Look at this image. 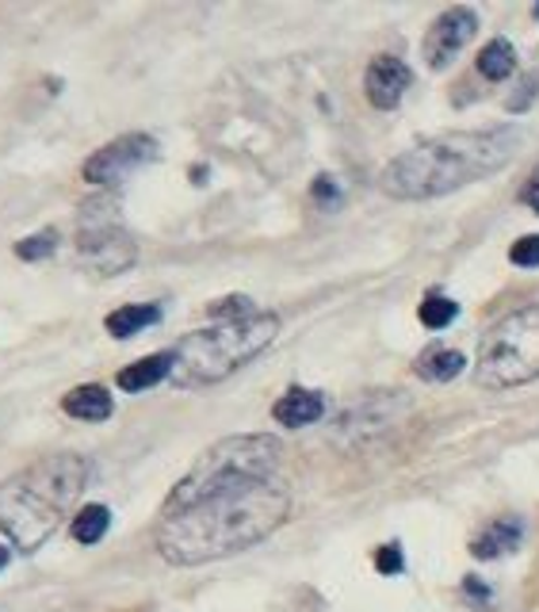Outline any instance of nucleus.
<instances>
[{"instance_id":"nucleus-11","label":"nucleus","mask_w":539,"mask_h":612,"mask_svg":"<svg viewBox=\"0 0 539 612\" xmlns=\"http://www.w3.org/2000/svg\"><path fill=\"white\" fill-rule=\"evenodd\" d=\"M520 540H524L520 517H498L470 540V555H475L478 563H493V559H501V555H513V551L520 548Z\"/></svg>"},{"instance_id":"nucleus-14","label":"nucleus","mask_w":539,"mask_h":612,"mask_svg":"<svg viewBox=\"0 0 539 612\" xmlns=\"http://www.w3.org/2000/svg\"><path fill=\"white\" fill-rule=\"evenodd\" d=\"M164 379H172V353L142 356L138 364L119 371L115 383H119V391H126V394H142V391H149V387L164 383Z\"/></svg>"},{"instance_id":"nucleus-27","label":"nucleus","mask_w":539,"mask_h":612,"mask_svg":"<svg viewBox=\"0 0 539 612\" xmlns=\"http://www.w3.org/2000/svg\"><path fill=\"white\" fill-rule=\"evenodd\" d=\"M9 563H12V548H9V543H0V571H4Z\"/></svg>"},{"instance_id":"nucleus-23","label":"nucleus","mask_w":539,"mask_h":612,"mask_svg":"<svg viewBox=\"0 0 539 612\" xmlns=\"http://www.w3.org/2000/svg\"><path fill=\"white\" fill-rule=\"evenodd\" d=\"M310 196H314V204L329 207V211L341 204V188H336L333 176H318V181H314V188H310Z\"/></svg>"},{"instance_id":"nucleus-15","label":"nucleus","mask_w":539,"mask_h":612,"mask_svg":"<svg viewBox=\"0 0 539 612\" xmlns=\"http://www.w3.org/2000/svg\"><path fill=\"white\" fill-rule=\"evenodd\" d=\"M157 322H161V306L157 303H134V306H119V310H111L103 326H108V333L115 341H126V338H134V333L157 326Z\"/></svg>"},{"instance_id":"nucleus-12","label":"nucleus","mask_w":539,"mask_h":612,"mask_svg":"<svg viewBox=\"0 0 539 612\" xmlns=\"http://www.w3.org/2000/svg\"><path fill=\"white\" fill-rule=\"evenodd\" d=\"M272 417L287 429H303L326 417V399L321 391H303V387H291L287 394H280V402L272 406Z\"/></svg>"},{"instance_id":"nucleus-4","label":"nucleus","mask_w":539,"mask_h":612,"mask_svg":"<svg viewBox=\"0 0 539 612\" xmlns=\"http://www.w3.org/2000/svg\"><path fill=\"white\" fill-rule=\"evenodd\" d=\"M280 315L257 310V315L215 322L180 338L172 353V383L176 387H211L230 379L237 368L257 360L275 338H280Z\"/></svg>"},{"instance_id":"nucleus-19","label":"nucleus","mask_w":539,"mask_h":612,"mask_svg":"<svg viewBox=\"0 0 539 612\" xmlns=\"http://www.w3.org/2000/svg\"><path fill=\"white\" fill-rule=\"evenodd\" d=\"M417 315H421V322L429 326V330H444V326H452L455 315H460V303L448 298V295H440V291H432V295H425V303H421Z\"/></svg>"},{"instance_id":"nucleus-7","label":"nucleus","mask_w":539,"mask_h":612,"mask_svg":"<svg viewBox=\"0 0 539 612\" xmlns=\"http://www.w3.org/2000/svg\"><path fill=\"white\" fill-rule=\"evenodd\" d=\"M77 253L81 265H88L96 276H119L138 260V245H134V237L119 222L115 204L93 199V204L81 207Z\"/></svg>"},{"instance_id":"nucleus-17","label":"nucleus","mask_w":539,"mask_h":612,"mask_svg":"<svg viewBox=\"0 0 539 612\" xmlns=\"http://www.w3.org/2000/svg\"><path fill=\"white\" fill-rule=\"evenodd\" d=\"M463 353H455V348H429V353L417 360V376L429 379V383H448V379H455L463 371Z\"/></svg>"},{"instance_id":"nucleus-26","label":"nucleus","mask_w":539,"mask_h":612,"mask_svg":"<svg viewBox=\"0 0 539 612\" xmlns=\"http://www.w3.org/2000/svg\"><path fill=\"white\" fill-rule=\"evenodd\" d=\"M524 204H528L531 211L539 215V173L531 176V184H528V188H524Z\"/></svg>"},{"instance_id":"nucleus-3","label":"nucleus","mask_w":539,"mask_h":612,"mask_svg":"<svg viewBox=\"0 0 539 612\" xmlns=\"http://www.w3.org/2000/svg\"><path fill=\"white\" fill-rule=\"evenodd\" d=\"M85 455L54 452L0 482V536L16 551H39L88 487Z\"/></svg>"},{"instance_id":"nucleus-18","label":"nucleus","mask_w":539,"mask_h":612,"mask_svg":"<svg viewBox=\"0 0 539 612\" xmlns=\"http://www.w3.org/2000/svg\"><path fill=\"white\" fill-rule=\"evenodd\" d=\"M516 70V50L509 39H493L482 47V54H478V73H482L486 81H505L513 77Z\"/></svg>"},{"instance_id":"nucleus-25","label":"nucleus","mask_w":539,"mask_h":612,"mask_svg":"<svg viewBox=\"0 0 539 612\" xmlns=\"http://www.w3.org/2000/svg\"><path fill=\"white\" fill-rule=\"evenodd\" d=\"M536 93H539V77H536V73H528V77L520 81V93H516V96H509V100H505V108H509V111H524L531 100H536Z\"/></svg>"},{"instance_id":"nucleus-24","label":"nucleus","mask_w":539,"mask_h":612,"mask_svg":"<svg viewBox=\"0 0 539 612\" xmlns=\"http://www.w3.org/2000/svg\"><path fill=\"white\" fill-rule=\"evenodd\" d=\"M463 593H467V601L475 604V609H490V604H493V589L482 586L475 574H467V578H463Z\"/></svg>"},{"instance_id":"nucleus-6","label":"nucleus","mask_w":539,"mask_h":612,"mask_svg":"<svg viewBox=\"0 0 539 612\" xmlns=\"http://www.w3.org/2000/svg\"><path fill=\"white\" fill-rule=\"evenodd\" d=\"M478 383L490 391H513L539 379V303H528L501 322L478 345Z\"/></svg>"},{"instance_id":"nucleus-22","label":"nucleus","mask_w":539,"mask_h":612,"mask_svg":"<svg viewBox=\"0 0 539 612\" xmlns=\"http://www.w3.org/2000/svg\"><path fill=\"white\" fill-rule=\"evenodd\" d=\"M509 260L520 268H539V234H528L509 249Z\"/></svg>"},{"instance_id":"nucleus-21","label":"nucleus","mask_w":539,"mask_h":612,"mask_svg":"<svg viewBox=\"0 0 539 612\" xmlns=\"http://www.w3.org/2000/svg\"><path fill=\"white\" fill-rule=\"evenodd\" d=\"M376 571L387 574V578H394V574L406 571V555H402L399 543H383V548L376 551Z\"/></svg>"},{"instance_id":"nucleus-16","label":"nucleus","mask_w":539,"mask_h":612,"mask_svg":"<svg viewBox=\"0 0 539 612\" xmlns=\"http://www.w3.org/2000/svg\"><path fill=\"white\" fill-rule=\"evenodd\" d=\"M108 528H111V510L108 505H100V502H93V505H81L77 513H73V540L77 543H85V548H93V543H100L103 536H108Z\"/></svg>"},{"instance_id":"nucleus-8","label":"nucleus","mask_w":539,"mask_h":612,"mask_svg":"<svg viewBox=\"0 0 539 612\" xmlns=\"http://www.w3.org/2000/svg\"><path fill=\"white\" fill-rule=\"evenodd\" d=\"M154 158H157V138L154 134L134 131V134H119V138H111L108 146L96 149L81 173H85V181L96 184V188H115V184H123L126 176L146 169Z\"/></svg>"},{"instance_id":"nucleus-5","label":"nucleus","mask_w":539,"mask_h":612,"mask_svg":"<svg viewBox=\"0 0 539 612\" xmlns=\"http://www.w3.org/2000/svg\"><path fill=\"white\" fill-rule=\"evenodd\" d=\"M283 464V444L268 432H242V437H226L211 444L199 455L192 472L172 487L164 498V510H184V505L199 502V498L215 494V490L242 487V482H260V479H280Z\"/></svg>"},{"instance_id":"nucleus-13","label":"nucleus","mask_w":539,"mask_h":612,"mask_svg":"<svg viewBox=\"0 0 539 612\" xmlns=\"http://www.w3.org/2000/svg\"><path fill=\"white\" fill-rule=\"evenodd\" d=\"M62 409L70 417H77V421H108L111 414H115V399H111L108 387L100 383H85V387H73L70 394L62 399Z\"/></svg>"},{"instance_id":"nucleus-2","label":"nucleus","mask_w":539,"mask_h":612,"mask_svg":"<svg viewBox=\"0 0 539 612\" xmlns=\"http://www.w3.org/2000/svg\"><path fill=\"white\" fill-rule=\"evenodd\" d=\"M524 134L516 126H486V131H448L437 138L417 142L399 154L379 173V188L391 199H440L486 176L501 173L520 154Z\"/></svg>"},{"instance_id":"nucleus-9","label":"nucleus","mask_w":539,"mask_h":612,"mask_svg":"<svg viewBox=\"0 0 539 612\" xmlns=\"http://www.w3.org/2000/svg\"><path fill=\"white\" fill-rule=\"evenodd\" d=\"M475 32H478V16L467 4H455V9L440 12L421 42L425 62H429L432 70H448V65L455 62V54L475 39Z\"/></svg>"},{"instance_id":"nucleus-20","label":"nucleus","mask_w":539,"mask_h":612,"mask_svg":"<svg viewBox=\"0 0 539 612\" xmlns=\"http://www.w3.org/2000/svg\"><path fill=\"white\" fill-rule=\"evenodd\" d=\"M54 249H58V230H42V234H32V237H24V242H16V257L20 260H47V257H54Z\"/></svg>"},{"instance_id":"nucleus-10","label":"nucleus","mask_w":539,"mask_h":612,"mask_svg":"<svg viewBox=\"0 0 539 612\" xmlns=\"http://www.w3.org/2000/svg\"><path fill=\"white\" fill-rule=\"evenodd\" d=\"M409 81H414V73H409V65L402 62V58L376 54L368 65V73H364V93H368L371 108L394 111L402 103V96H406Z\"/></svg>"},{"instance_id":"nucleus-1","label":"nucleus","mask_w":539,"mask_h":612,"mask_svg":"<svg viewBox=\"0 0 539 612\" xmlns=\"http://www.w3.org/2000/svg\"><path fill=\"white\" fill-rule=\"evenodd\" d=\"M291 517V490L283 479L242 482L215 490L184 510L161 513L154 533L157 555L169 566H204L215 559L257 548Z\"/></svg>"}]
</instances>
